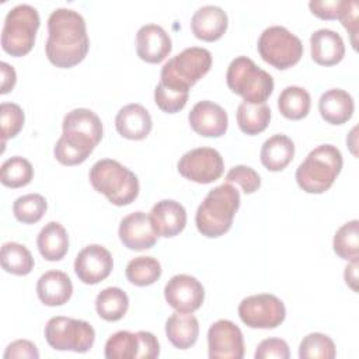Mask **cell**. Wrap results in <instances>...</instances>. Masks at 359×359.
Listing matches in <instances>:
<instances>
[{
  "label": "cell",
  "instance_id": "37",
  "mask_svg": "<svg viewBox=\"0 0 359 359\" xmlns=\"http://www.w3.org/2000/svg\"><path fill=\"white\" fill-rule=\"evenodd\" d=\"M48 209L46 199L39 194H27L17 198L13 203L15 219L25 224H34L42 219Z\"/></svg>",
  "mask_w": 359,
  "mask_h": 359
},
{
  "label": "cell",
  "instance_id": "13",
  "mask_svg": "<svg viewBox=\"0 0 359 359\" xmlns=\"http://www.w3.org/2000/svg\"><path fill=\"white\" fill-rule=\"evenodd\" d=\"M208 355L210 359H241L244 338L241 330L230 320H217L208 331Z\"/></svg>",
  "mask_w": 359,
  "mask_h": 359
},
{
  "label": "cell",
  "instance_id": "36",
  "mask_svg": "<svg viewBox=\"0 0 359 359\" xmlns=\"http://www.w3.org/2000/svg\"><path fill=\"white\" fill-rule=\"evenodd\" d=\"M337 348L334 341L321 332L307 334L299 346L300 359H334Z\"/></svg>",
  "mask_w": 359,
  "mask_h": 359
},
{
  "label": "cell",
  "instance_id": "4",
  "mask_svg": "<svg viewBox=\"0 0 359 359\" xmlns=\"http://www.w3.org/2000/svg\"><path fill=\"white\" fill-rule=\"evenodd\" d=\"M93 188L116 206L132 203L139 195V180L129 168L112 158L98 160L90 168Z\"/></svg>",
  "mask_w": 359,
  "mask_h": 359
},
{
  "label": "cell",
  "instance_id": "38",
  "mask_svg": "<svg viewBox=\"0 0 359 359\" xmlns=\"http://www.w3.org/2000/svg\"><path fill=\"white\" fill-rule=\"evenodd\" d=\"M24 111L18 104L1 102L0 105V123H1V139L3 146L7 139L15 137L24 126Z\"/></svg>",
  "mask_w": 359,
  "mask_h": 359
},
{
  "label": "cell",
  "instance_id": "17",
  "mask_svg": "<svg viewBox=\"0 0 359 359\" xmlns=\"http://www.w3.org/2000/svg\"><path fill=\"white\" fill-rule=\"evenodd\" d=\"M188 121L192 130L205 137L223 136L229 126V116L224 108L208 100L199 101L192 107Z\"/></svg>",
  "mask_w": 359,
  "mask_h": 359
},
{
  "label": "cell",
  "instance_id": "42",
  "mask_svg": "<svg viewBox=\"0 0 359 359\" xmlns=\"http://www.w3.org/2000/svg\"><path fill=\"white\" fill-rule=\"evenodd\" d=\"M359 7L355 0H342L341 11L338 15V20L344 25V28L349 32L351 35V42L352 46L356 49V35H358V14H359Z\"/></svg>",
  "mask_w": 359,
  "mask_h": 359
},
{
  "label": "cell",
  "instance_id": "29",
  "mask_svg": "<svg viewBox=\"0 0 359 359\" xmlns=\"http://www.w3.org/2000/svg\"><path fill=\"white\" fill-rule=\"evenodd\" d=\"M129 307V297L121 287H105L97 294L95 310L105 321L121 320Z\"/></svg>",
  "mask_w": 359,
  "mask_h": 359
},
{
  "label": "cell",
  "instance_id": "40",
  "mask_svg": "<svg viewBox=\"0 0 359 359\" xmlns=\"http://www.w3.org/2000/svg\"><path fill=\"white\" fill-rule=\"evenodd\" d=\"M226 182L238 184L245 194H252L261 187L259 174L248 165H234L226 174Z\"/></svg>",
  "mask_w": 359,
  "mask_h": 359
},
{
  "label": "cell",
  "instance_id": "21",
  "mask_svg": "<svg viewBox=\"0 0 359 359\" xmlns=\"http://www.w3.org/2000/svg\"><path fill=\"white\" fill-rule=\"evenodd\" d=\"M118 133L129 140H142L147 137L153 128L149 111L140 104H128L122 107L115 116Z\"/></svg>",
  "mask_w": 359,
  "mask_h": 359
},
{
  "label": "cell",
  "instance_id": "3",
  "mask_svg": "<svg viewBox=\"0 0 359 359\" xmlns=\"http://www.w3.org/2000/svg\"><path fill=\"white\" fill-rule=\"evenodd\" d=\"M238 208L240 192L231 184L224 182L210 189L195 215L198 231L209 238L223 236L230 230Z\"/></svg>",
  "mask_w": 359,
  "mask_h": 359
},
{
  "label": "cell",
  "instance_id": "23",
  "mask_svg": "<svg viewBox=\"0 0 359 359\" xmlns=\"http://www.w3.org/2000/svg\"><path fill=\"white\" fill-rule=\"evenodd\" d=\"M73 293V283L67 273L62 271H48L36 282V294L39 300L49 307L67 303Z\"/></svg>",
  "mask_w": 359,
  "mask_h": 359
},
{
  "label": "cell",
  "instance_id": "2",
  "mask_svg": "<svg viewBox=\"0 0 359 359\" xmlns=\"http://www.w3.org/2000/svg\"><path fill=\"white\" fill-rule=\"evenodd\" d=\"M63 133L57 139L53 154L63 165H77L87 160L102 139L100 116L87 108H76L63 118Z\"/></svg>",
  "mask_w": 359,
  "mask_h": 359
},
{
  "label": "cell",
  "instance_id": "35",
  "mask_svg": "<svg viewBox=\"0 0 359 359\" xmlns=\"http://www.w3.org/2000/svg\"><path fill=\"white\" fill-rule=\"evenodd\" d=\"M139 348L137 332L118 331L105 342L104 353L107 359H135L139 355Z\"/></svg>",
  "mask_w": 359,
  "mask_h": 359
},
{
  "label": "cell",
  "instance_id": "9",
  "mask_svg": "<svg viewBox=\"0 0 359 359\" xmlns=\"http://www.w3.org/2000/svg\"><path fill=\"white\" fill-rule=\"evenodd\" d=\"M257 48L259 56L279 70L294 66L303 56L300 38L280 25L265 28L258 39Z\"/></svg>",
  "mask_w": 359,
  "mask_h": 359
},
{
  "label": "cell",
  "instance_id": "19",
  "mask_svg": "<svg viewBox=\"0 0 359 359\" xmlns=\"http://www.w3.org/2000/svg\"><path fill=\"white\" fill-rule=\"evenodd\" d=\"M150 219L158 236L174 237L185 229L187 210L174 199H163L151 208Z\"/></svg>",
  "mask_w": 359,
  "mask_h": 359
},
{
  "label": "cell",
  "instance_id": "34",
  "mask_svg": "<svg viewBox=\"0 0 359 359\" xmlns=\"http://www.w3.org/2000/svg\"><path fill=\"white\" fill-rule=\"evenodd\" d=\"M32 178H34L32 164L21 156L10 157L1 164L0 180L4 187L21 188L28 185L32 181Z\"/></svg>",
  "mask_w": 359,
  "mask_h": 359
},
{
  "label": "cell",
  "instance_id": "33",
  "mask_svg": "<svg viewBox=\"0 0 359 359\" xmlns=\"http://www.w3.org/2000/svg\"><path fill=\"white\" fill-rule=\"evenodd\" d=\"M334 252L346 261H355L359 258V222L356 219L342 224L332 241Z\"/></svg>",
  "mask_w": 359,
  "mask_h": 359
},
{
  "label": "cell",
  "instance_id": "46",
  "mask_svg": "<svg viewBox=\"0 0 359 359\" xmlns=\"http://www.w3.org/2000/svg\"><path fill=\"white\" fill-rule=\"evenodd\" d=\"M0 72H1V87H0V93L1 94H7L10 93L17 81V74L13 66H10L6 62L0 63Z\"/></svg>",
  "mask_w": 359,
  "mask_h": 359
},
{
  "label": "cell",
  "instance_id": "14",
  "mask_svg": "<svg viewBox=\"0 0 359 359\" xmlns=\"http://www.w3.org/2000/svg\"><path fill=\"white\" fill-rule=\"evenodd\" d=\"M164 297L175 311L194 313L205 300V289L195 276L180 273L164 286Z\"/></svg>",
  "mask_w": 359,
  "mask_h": 359
},
{
  "label": "cell",
  "instance_id": "45",
  "mask_svg": "<svg viewBox=\"0 0 359 359\" xmlns=\"http://www.w3.org/2000/svg\"><path fill=\"white\" fill-rule=\"evenodd\" d=\"M139 337V355L142 359H154L160 355V345L154 334L149 331H137Z\"/></svg>",
  "mask_w": 359,
  "mask_h": 359
},
{
  "label": "cell",
  "instance_id": "6",
  "mask_svg": "<svg viewBox=\"0 0 359 359\" xmlns=\"http://www.w3.org/2000/svg\"><path fill=\"white\" fill-rule=\"evenodd\" d=\"M227 87L250 104H264L273 91L272 76L258 67L252 59L237 56L227 67Z\"/></svg>",
  "mask_w": 359,
  "mask_h": 359
},
{
  "label": "cell",
  "instance_id": "28",
  "mask_svg": "<svg viewBox=\"0 0 359 359\" xmlns=\"http://www.w3.org/2000/svg\"><path fill=\"white\" fill-rule=\"evenodd\" d=\"M311 107V97L307 90L299 86H287L278 97L279 112L292 121L307 116Z\"/></svg>",
  "mask_w": 359,
  "mask_h": 359
},
{
  "label": "cell",
  "instance_id": "27",
  "mask_svg": "<svg viewBox=\"0 0 359 359\" xmlns=\"http://www.w3.org/2000/svg\"><path fill=\"white\" fill-rule=\"evenodd\" d=\"M36 245L46 261L62 259L69 250V236L66 229L59 222L46 223L38 234Z\"/></svg>",
  "mask_w": 359,
  "mask_h": 359
},
{
  "label": "cell",
  "instance_id": "20",
  "mask_svg": "<svg viewBox=\"0 0 359 359\" xmlns=\"http://www.w3.org/2000/svg\"><path fill=\"white\" fill-rule=\"evenodd\" d=\"M229 25L227 14L217 6H203L191 18L192 34L202 41L213 42L220 39Z\"/></svg>",
  "mask_w": 359,
  "mask_h": 359
},
{
  "label": "cell",
  "instance_id": "22",
  "mask_svg": "<svg viewBox=\"0 0 359 359\" xmlns=\"http://www.w3.org/2000/svg\"><path fill=\"white\" fill-rule=\"evenodd\" d=\"M311 59L321 66H334L344 59L345 45L342 36L328 28L317 29L310 36Z\"/></svg>",
  "mask_w": 359,
  "mask_h": 359
},
{
  "label": "cell",
  "instance_id": "7",
  "mask_svg": "<svg viewBox=\"0 0 359 359\" xmlns=\"http://www.w3.org/2000/svg\"><path fill=\"white\" fill-rule=\"evenodd\" d=\"M212 66V55L208 49L191 46L168 59L160 73V81L174 90L189 91Z\"/></svg>",
  "mask_w": 359,
  "mask_h": 359
},
{
  "label": "cell",
  "instance_id": "5",
  "mask_svg": "<svg viewBox=\"0 0 359 359\" xmlns=\"http://www.w3.org/2000/svg\"><path fill=\"white\" fill-rule=\"evenodd\" d=\"M342 154L332 144L313 149L296 170V182L307 194L328 191L342 168Z\"/></svg>",
  "mask_w": 359,
  "mask_h": 359
},
{
  "label": "cell",
  "instance_id": "47",
  "mask_svg": "<svg viewBox=\"0 0 359 359\" xmlns=\"http://www.w3.org/2000/svg\"><path fill=\"white\" fill-rule=\"evenodd\" d=\"M344 278H345L346 285H348L353 292H356V290H358V259L349 261V264L345 266Z\"/></svg>",
  "mask_w": 359,
  "mask_h": 359
},
{
  "label": "cell",
  "instance_id": "11",
  "mask_svg": "<svg viewBox=\"0 0 359 359\" xmlns=\"http://www.w3.org/2000/svg\"><path fill=\"white\" fill-rule=\"evenodd\" d=\"M238 316L250 328L271 330L280 325L286 317V309L275 294H252L238 304Z\"/></svg>",
  "mask_w": 359,
  "mask_h": 359
},
{
  "label": "cell",
  "instance_id": "31",
  "mask_svg": "<svg viewBox=\"0 0 359 359\" xmlns=\"http://www.w3.org/2000/svg\"><path fill=\"white\" fill-rule=\"evenodd\" d=\"M1 266L6 272L24 276L34 268V257L29 250L18 243L10 241L1 245Z\"/></svg>",
  "mask_w": 359,
  "mask_h": 359
},
{
  "label": "cell",
  "instance_id": "10",
  "mask_svg": "<svg viewBox=\"0 0 359 359\" xmlns=\"http://www.w3.org/2000/svg\"><path fill=\"white\" fill-rule=\"evenodd\" d=\"M45 339L56 351L88 352L95 341V331L84 320L56 316L45 325Z\"/></svg>",
  "mask_w": 359,
  "mask_h": 359
},
{
  "label": "cell",
  "instance_id": "26",
  "mask_svg": "<svg viewBox=\"0 0 359 359\" xmlns=\"http://www.w3.org/2000/svg\"><path fill=\"white\" fill-rule=\"evenodd\" d=\"M294 157L293 140L282 133L266 139L261 147L259 158L262 165L269 171H282Z\"/></svg>",
  "mask_w": 359,
  "mask_h": 359
},
{
  "label": "cell",
  "instance_id": "43",
  "mask_svg": "<svg viewBox=\"0 0 359 359\" xmlns=\"http://www.w3.org/2000/svg\"><path fill=\"white\" fill-rule=\"evenodd\" d=\"M342 0H311L309 1L310 11L321 20H337L341 11Z\"/></svg>",
  "mask_w": 359,
  "mask_h": 359
},
{
  "label": "cell",
  "instance_id": "18",
  "mask_svg": "<svg viewBox=\"0 0 359 359\" xmlns=\"http://www.w3.org/2000/svg\"><path fill=\"white\" fill-rule=\"evenodd\" d=\"M172 43L165 29L157 24H146L136 34V53L147 63H160L171 52Z\"/></svg>",
  "mask_w": 359,
  "mask_h": 359
},
{
  "label": "cell",
  "instance_id": "32",
  "mask_svg": "<svg viewBox=\"0 0 359 359\" xmlns=\"http://www.w3.org/2000/svg\"><path fill=\"white\" fill-rule=\"evenodd\" d=\"M125 273L132 285L149 286L160 279L161 265L153 257L140 255L128 262Z\"/></svg>",
  "mask_w": 359,
  "mask_h": 359
},
{
  "label": "cell",
  "instance_id": "24",
  "mask_svg": "<svg viewBox=\"0 0 359 359\" xmlns=\"http://www.w3.org/2000/svg\"><path fill=\"white\" fill-rule=\"evenodd\" d=\"M352 95L342 88H330L320 97L318 111L323 119L331 125H342L353 115Z\"/></svg>",
  "mask_w": 359,
  "mask_h": 359
},
{
  "label": "cell",
  "instance_id": "8",
  "mask_svg": "<svg viewBox=\"0 0 359 359\" xmlns=\"http://www.w3.org/2000/svg\"><path fill=\"white\" fill-rule=\"evenodd\" d=\"M41 20L38 10L29 4L13 7L3 24L1 48L6 53L20 57L31 52Z\"/></svg>",
  "mask_w": 359,
  "mask_h": 359
},
{
  "label": "cell",
  "instance_id": "41",
  "mask_svg": "<svg viewBox=\"0 0 359 359\" xmlns=\"http://www.w3.org/2000/svg\"><path fill=\"white\" fill-rule=\"evenodd\" d=\"M254 356L255 359H289V345L280 338H266L258 344Z\"/></svg>",
  "mask_w": 359,
  "mask_h": 359
},
{
  "label": "cell",
  "instance_id": "39",
  "mask_svg": "<svg viewBox=\"0 0 359 359\" xmlns=\"http://www.w3.org/2000/svg\"><path fill=\"white\" fill-rule=\"evenodd\" d=\"M189 91H180L164 86L161 81L154 88V102L156 105L167 114H175L184 109L188 101Z\"/></svg>",
  "mask_w": 359,
  "mask_h": 359
},
{
  "label": "cell",
  "instance_id": "30",
  "mask_svg": "<svg viewBox=\"0 0 359 359\" xmlns=\"http://www.w3.org/2000/svg\"><path fill=\"white\" fill-rule=\"evenodd\" d=\"M237 125L245 135H258L264 132L271 121V109L264 104H250L243 101L237 108Z\"/></svg>",
  "mask_w": 359,
  "mask_h": 359
},
{
  "label": "cell",
  "instance_id": "12",
  "mask_svg": "<svg viewBox=\"0 0 359 359\" xmlns=\"http://www.w3.org/2000/svg\"><path fill=\"white\" fill-rule=\"evenodd\" d=\"M178 172L196 184H210L219 180L224 170L223 157L213 147H196L187 151L177 164Z\"/></svg>",
  "mask_w": 359,
  "mask_h": 359
},
{
  "label": "cell",
  "instance_id": "1",
  "mask_svg": "<svg viewBox=\"0 0 359 359\" xmlns=\"http://www.w3.org/2000/svg\"><path fill=\"white\" fill-rule=\"evenodd\" d=\"M90 39L83 15L72 8L53 10L48 18V60L56 67L69 69L86 57Z\"/></svg>",
  "mask_w": 359,
  "mask_h": 359
},
{
  "label": "cell",
  "instance_id": "25",
  "mask_svg": "<svg viewBox=\"0 0 359 359\" xmlns=\"http://www.w3.org/2000/svg\"><path fill=\"white\" fill-rule=\"evenodd\" d=\"M165 335L177 349L194 346L199 335L198 318L192 313L175 311L165 321Z\"/></svg>",
  "mask_w": 359,
  "mask_h": 359
},
{
  "label": "cell",
  "instance_id": "44",
  "mask_svg": "<svg viewBox=\"0 0 359 359\" xmlns=\"http://www.w3.org/2000/svg\"><path fill=\"white\" fill-rule=\"evenodd\" d=\"M4 359H10V358H28V359H38L39 358V352L35 346L34 342L28 341V339H17L14 342H11L3 355Z\"/></svg>",
  "mask_w": 359,
  "mask_h": 359
},
{
  "label": "cell",
  "instance_id": "15",
  "mask_svg": "<svg viewBox=\"0 0 359 359\" xmlns=\"http://www.w3.org/2000/svg\"><path fill=\"white\" fill-rule=\"evenodd\" d=\"M114 268L111 252L100 245L90 244L84 247L74 259V272L86 285H97L109 276Z\"/></svg>",
  "mask_w": 359,
  "mask_h": 359
},
{
  "label": "cell",
  "instance_id": "16",
  "mask_svg": "<svg viewBox=\"0 0 359 359\" xmlns=\"http://www.w3.org/2000/svg\"><path fill=\"white\" fill-rule=\"evenodd\" d=\"M122 244L133 251H143L151 248L157 243L158 234L154 230L150 215L142 210L125 216L118 229Z\"/></svg>",
  "mask_w": 359,
  "mask_h": 359
}]
</instances>
